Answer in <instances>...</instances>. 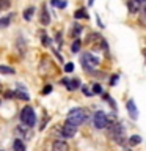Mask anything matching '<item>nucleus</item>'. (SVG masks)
<instances>
[{"instance_id": "412c9836", "label": "nucleus", "mask_w": 146, "mask_h": 151, "mask_svg": "<svg viewBox=\"0 0 146 151\" xmlns=\"http://www.w3.org/2000/svg\"><path fill=\"white\" fill-rule=\"evenodd\" d=\"M9 22H11V16H6L5 19H0V28L8 27V25H9Z\"/></svg>"}, {"instance_id": "a211bd4d", "label": "nucleus", "mask_w": 146, "mask_h": 151, "mask_svg": "<svg viewBox=\"0 0 146 151\" xmlns=\"http://www.w3.org/2000/svg\"><path fill=\"white\" fill-rule=\"evenodd\" d=\"M82 25H74V30H72V38H75V40H79L80 33H82Z\"/></svg>"}, {"instance_id": "4be33fe9", "label": "nucleus", "mask_w": 146, "mask_h": 151, "mask_svg": "<svg viewBox=\"0 0 146 151\" xmlns=\"http://www.w3.org/2000/svg\"><path fill=\"white\" fill-rule=\"evenodd\" d=\"M9 0H0V9H6V8H9Z\"/></svg>"}, {"instance_id": "dca6fc26", "label": "nucleus", "mask_w": 146, "mask_h": 151, "mask_svg": "<svg viewBox=\"0 0 146 151\" xmlns=\"http://www.w3.org/2000/svg\"><path fill=\"white\" fill-rule=\"evenodd\" d=\"M50 3H52V6H55V8H66V2L64 0H50Z\"/></svg>"}, {"instance_id": "c756f323", "label": "nucleus", "mask_w": 146, "mask_h": 151, "mask_svg": "<svg viewBox=\"0 0 146 151\" xmlns=\"http://www.w3.org/2000/svg\"><path fill=\"white\" fill-rule=\"evenodd\" d=\"M94 3V0H88V5H93Z\"/></svg>"}, {"instance_id": "f3484780", "label": "nucleus", "mask_w": 146, "mask_h": 151, "mask_svg": "<svg viewBox=\"0 0 146 151\" xmlns=\"http://www.w3.org/2000/svg\"><path fill=\"white\" fill-rule=\"evenodd\" d=\"M129 143H130V146L140 145V143H141V137H140V135H132L130 139H129Z\"/></svg>"}, {"instance_id": "6ab92c4d", "label": "nucleus", "mask_w": 146, "mask_h": 151, "mask_svg": "<svg viewBox=\"0 0 146 151\" xmlns=\"http://www.w3.org/2000/svg\"><path fill=\"white\" fill-rule=\"evenodd\" d=\"M75 19H88V14H87V11H85V9H77V11H75Z\"/></svg>"}, {"instance_id": "7ed1b4c3", "label": "nucleus", "mask_w": 146, "mask_h": 151, "mask_svg": "<svg viewBox=\"0 0 146 151\" xmlns=\"http://www.w3.org/2000/svg\"><path fill=\"white\" fill-rule=\"evenodd\" d=\"M93 123L96 129H105V127H108V113L102 112V110L96 112L93 116Z\"/></svg>"}, {"instance_id": "ddd939ff", "label": "nucleus", "mask_w": 146, "mask_h": 151, "mask_svg": "<svg viewBox=\"0 0 146 151\" xmlns=\"http://www.w3.org/2000/svg\"><path fill=\"white\" fill-rule=\"evenodd\" d=\"M14 151H25V145H24V142L21 139H16L14 140Z\"/></svg>"}, {"instance_id": "5701e85b", "label": "nucleus", "mask_w": 146, "mask_h": 151, "mask_svg": "<svg viewBox=\"0 0 146 151\" xmlns=\"http://www.w3.org/2000/svg\"><path fill=\"white\" fill-rule=\"evenodd\" d=\"M101 91H102V87L99 83H94L93 85V94H99Z\"/></svg>"}, {"instance_id": "6e6552de", "label": "nucleus", "mask_w": 146, "mask_h": 151, "mask_svg": "<svg viewBox=\"0 0 146 151\" xmlns=\"http://www.w3.org/2000/svg\"><path fill=\"white\" fill-rule=\"evenodd\" d=\"M52 151H69V146L63 140H57V142H54V145H52Z\"/></svg>"}, {"instance_id": "7c9ffc66", "label": "nucleus", "mask_w": 146, "mask_h": 151, "mask_svg": "<svg viewBox=\"0 0 146 151\" xmlns=\"http://www.w3.org/2000/svg\"><path fill=\"white\" fill-rule=\"evenodd\" d=\"M137 2H140V3H141V5H143V3H145V2H146V0H137Z\"/></svg>"}, {"instance_id": "9b49d317", "label": "nucleus", "mask_w": 146, "mask_h": 151, "mask_svg": "<svg viewBox=\"0 0 146 151\" xmlns=\"http://www.w3.org/2000/svg\"><path fill=\"white\" fill-rule=\"evenodd\" d=\"M41 24L42 25H49L50 24V16H49V11H47L46 6L41 8Z\"/></svg>"}, {"instance_id": "c85d7f7f", "label": "nucleus", "mask_w": 146, "mask_h": 151, "mask_svg": "<svg viewBox=\"0 0 146 151\" xmlns=\"http://www.w3.org/2000/svg\"><path fill=\"white\" fill-rule=\"evenodd\" d=\"M143 11H145V16H146V2L143 3Z\"/></svg>"}, {"instance_id": "b1692460", "label": "nucleus", "mask_w": 146, "mask_h": 151, "mask_svg": "<svg viewBox=\"0 0 146 151\" xmlns=\"http://www.w3.org/2000/svg\"><path fill=\"white\" fill-rule=\"evenodd\" d=\"M82 91H83V94H87V96H93V90H89L88 87H82Z\"/></svg>"}, {"instance_id": "aec40b11", "label": "nucleus", "mask_w": 146, "mask_h": 151, "mask_svg": "<svg viewBox=\"0 0 146 151\" xmlns=\"http://www.w3.org/2000/svg\"><path fill=\"white\" fill-rule=\"evenodd\" d=\"M80 47H82V41H80V40H75V41L72 42V47H71V49H72L74 54H77V52L80 50Z\"/></svg>"}, {"instance_id": "39448f33", "label": "nucleus", "mask_w": 146, "mask_h": 151, "mask_svg": "<svg viewBox=\"0 0 146 151\" xmlns=\"http://www.w3.org/2000/svg\"><path fill=\"white\" fill-rule=\"evenodd\" d=\"M82 65H83V68L87 69V71H93L94 68H97L99 58H97L96 55H93V54H89V52H87V54L82 55Z\"/></svg>"}, {"instance_id": "20e7f679", "label": "nucleus", "mask_w": 146, "mask_h": 151, "mask_svg": "<svg viewBox=\"0 0 146 151\" xmlns=\"http://www.w3.org/2000/svg\"><path fill=\"white\" fill-rule=\"evenodd\" d=\"M110 135H112V139L116 142V143H120L122 145L124 143V139H126V132H124V127H122L121 124H113L110 127Z\"/></svg>"}, {"instance_id": "cd10ccee", "label": "nucleus", "mask_w": 146, "mask_h": 151, "mask_svg": "<svg viewBox=\"0 0 146 151\" xmlns=\"http://www.w3.org/2000/svg\"><path fill=\"white\" fill-rule=\"evenodd\" d=\"M116 80H118V76H113V79H112V85H113V83H116Z\"/></svg>"}, {"instance_id": "f03ea898", "label": "nucleus", "mask_w": 146, "mask_h": 151, "mask_svg": "<svg viewBox=\"0 0 146 151\" xmlns=\"http://www.w3.org/2000/svg\"><path fill=\"white\" fill-rule=\"evenodd\" d=\"M21 121H22L24 126H28V127L35 126L36 115H35V110H33L30 106H25V107L21 110Z\"/></svg>"}, {"instance_id": "bb28decb", "label": "nucleus", "mask_w": 146, "mask_h": 151, "mask_svg": "<svg viewBox=\"0 0 146 151\" xmlns=\"http://www.w3.org/2000/svg\"><path fill=\"white\" fill-rule=\"evenodd\" d=\"M50 90H52V87H50V85H47V87L44 88V91H42V93H44V94H47V93H50Z\"/></svg>"}, {"instance_id": "a878e982", "label": "nucleus", "mask_w": 146, "mask_h": 151, "mask_svg": "<svg viewBox=\"0 0 146 151\" xmlns=\"http://www.w3.org/2000/svg\"><path fill=\"white\" fill-rule=\"evenodd\" d=\"M41 42H42L44 46H47V44H49V38H47V35H46V33L41 36Z\"/></svg>"}, {"instance_id": "1a4fd4ad", "label": "nucleus", "mask_w": 146, "mask_h": 151, "mask_svg": "<svg viewBox=\"0 0 146 151\" xmlns=\"http://www.w3.org/2000/svg\"><path fill=\"white\" fill-rule=\"evenodd\" d=\"M141 6H143V5H141L140 2H137V0H129V2H127V8H129V11H130L132 14L138 13Z\"/></svg>"}, {"instance_id": "9d476101", "label": "nucleus", "mask_w": 146, "mask_h": 151, "mask_svg": "<svg viewBox=\"0 0 146 151\" xmlns=\"http://www.w3.org/2000/svg\"><path fill=\"white\" fill-rule=\"evenodd\" d=\"M63 83L66 85V88H68V90H71V91H74V90H77V88L80 87V82H79L77 79H74V80L64 79V80H63Z\"/></svg>"}, {"instance_id": "473e14b6", "label": "nucleus", "mask_w": 146, "mask_h": 151, "mask_svg": "<svg viewBox=\"0 0 146 151\" xmlns=\"http://www.w3.org/2000/svg\"><path fill=\"white\" fill-rule=\"evenodd\" d=\"M143 54H145V55H146V49H145V50H143Z\"/></svg>"}, {"instance_id": "4468645a", "label": "nucleus", "mask_w": 146, "mask_h": 151, "mask_svg": "<svg viewBox=\"0 0 146 151\" xmlns=\"http://www.w3.org/2000/svg\"><path fill=\"white\" fill-rule=\"evenodd\" d=\"M0 74H9V76H13V74H14V69L11 68V66L0 65Z\"/></svg>"}, {"instance_id": "2eb2a0df", "label": "nucleus", "mask_w": 146, "mask_h": 151, "mask_svg": "<svg viewBox=\"0 0 146 151\" xmlns=\"http://www.w3.org/2000/svg\"><path fill=\"white\" fill-rule=\"evenodd\" d=\"M33 13H35V8H33V6L27 8L25 11H24V19H25V21H30V19L33 17Z\"/></svg>"}, {"instance_id": "2f4dec72", "label": "nucleus", "mask_w": 146, "mask_h": 151, "mask_svg": "<svg viewBox=\"0 0 146 151\" xmlns=\"http://www.w3.org/2000/svg\"><path fill=\"white\" fill-rule=\"evenodd\" d=\"M0 91H2V83H0Z\"/></svg>"}, {"instance_id": "0eeeda50", "label": "nucleus", "mask_w": 146, "mask_h": 151, "mask_svg": "<svg viewBox=\"0 0 146 151\" xmlns=\"http://www.w3.org/2000/svg\"><path fill=\"white\" fill-rule=\"evenodd\" d=\"M127 110H129V115H130L132 120H137V118H138V110H137V106L132 99L127 101Z\"/></svg>"}, {"instance_id": "423d86ee", "label": "nucleus", "mask_w": 146, "mask_h": 151, "mask_svg": "<svg viewBox=\"0 0 146 151\" xmlns=\"http://www.w3.org/2000/svg\"><path fill=\"white\" fill-rule=\"evenodd\" d=\"M61 134H63V137H66V139L74 137L77 134V124H74V123L66 120V123L63 124V127H61Z\"/></svg>"}, {"instance_id": "f8f14e48", "label": "nucleus", "mask_w": 146, "mask_h": 151, "mask_svg": "<svg viewBox=\"0 0 146 151\" xmlns=\"http://www.w3.org/2000/svg\"><path fill=\"white\" fill-rule=\"evenodd\" d=\"M16 98H19V99H22V101H28V99H30V96H28V94L24 91V88H17L16 90Z\"/></svg>"}, {"instance_id": "f257e3e1", "label": "nucleus", "mask_w": 146, "mask_h": 151, "mask_svg": "<svg viewBox=\"0 0 146 151\" xmlns=\"http://www.w3.org/2000/svg\"><path fill=\"white\" fill-rule=\"evenodd\" d=\"M85 120H87V110H85V109L74 107V109H71L69 113H68V121L74 123V124H77V126L85 123Z\"/></svg>"}, {"instance_id": "393cba45", "label": "nucleus", "mask_w": 146, "mask_h": 151, "mask_svg": "<svg viewBox=\"0 0 146 151\" xmlns=\"http://www.w3.org/2000/svg\"><path fill=\"white\" fill-rule=\"evenodd\" d=\"M64 71H66V73H72V71H74V65L72 63H66L64 65Z\"/></svg>"}]
</instances>
